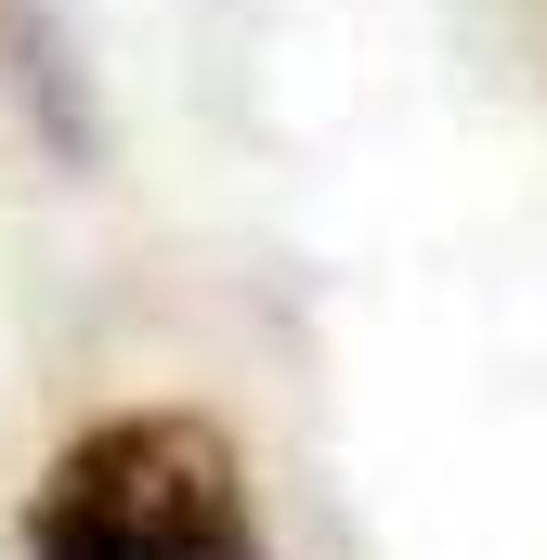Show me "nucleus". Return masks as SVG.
I'll return each instance as SVG.
<instances>
[{"label": "nucleus", "mask_w": 547, "mask_h": 560, "mask_svg": "<svg viewBox=\"0 0 547 560\" xmlns=\"http://www.w3.org/2000/svg\"><path fill=\"white\" fill-rule=\"evenodd\" d=\"M26 560H274L235 430L196 405L92 418L26 495Z\"/></svg>", "instance_id": "1"}]
</instances>
